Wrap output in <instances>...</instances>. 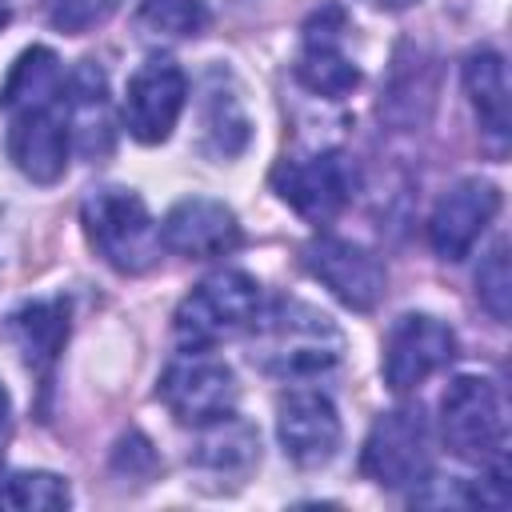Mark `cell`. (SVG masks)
<instances>
[{
	"label": "cell",
	"mask_w": 512,
	"mask_h": 512,
	"mask_svg": "<svg viewBox=\"0 0 512 512\" xmlns=\"http://www.w3.org/2000/svg\"><path fill=\"white\" fill-rule=\"evenodd\" d=\"M72 136L60 104H40L8 116V156L32 184H56L68 168Z\"/></svg>",
	"instance_id": "14"
},
{
	"label": "cell",
	"mask_w": 512,
	"mask_h": 512,
	"mask_svg": "<svg viewBox=\"0 0 512 512\" xmlns=\"http://www.w3.org/2000/svg\"><path fill=\"white\" fill-rule=\"evenodd\" d=\"M4 20H8V8H0V28H4Z\"/></svg>",
	"instance_id": "28"
},
{
	"label": "cell",
	"mask_w": 512,
	"mask_h": 512,
	"mask_svg": "<svg viewBox=\"0 0 512 512\" xmlns=\"http://www.w3.org/2000/svg\"><path fill=\"white\" fill-rule=\"evenodd\" d=\"M500 212V188L468 176L456 180L432 208L428 216V244L440 260H464L472 252V244L484 236V228L496 220Z\"/></svg>",
	"instance_id": "12"
},
{
	"label": "cell",
	"mask_w": 512,
	"mask_h": 512,
	"mask_svg": "<svg viewBox=\"0 0 512 512\" xmlns=\"http://www.w3.org/2000/svg\"><path fill=\"white\" fill-rule=\"evenodd\" d=\"M252 124L240 104V92L224 68H212L200 88V148L212 160H232L248 148Z\"/></svg>",
	"instance_id": "18"
},
{
	"label": "cell",
	"mask_w": 512,
	"mask_h": 512,
	"mask_svg": "<svg viewBox=\"0 0 512 512\" xmlns=\"http://www.w3.org/2000/svg\"><path fill=\"white\" fill-rule=\"evenodd\" d=\"M272 188H276V196L296 216H304L312 224H328L352 200V192H356V168L336 148L312 152V156H284L272 168Z\"/></svg>",
	"instance_id": "6"
},
{
	"label": "cell",
	"mask_w": 512,
	"mask_h": 512,
	"mask_svg": "<svg viewBox=\"0 0 512 512\" xmlns=\"http://www.w3.org/2000/svg\"><path fill=\"white\" fill-rule=\"evenodd\" d=\"M276 436L292 464L324 468L340 448V412L316 388H288L276 404Z\"/></svg>",
	"instance_id": "11"
},
{
	"label": "cell",
	"mask_w": 512,
	"mask_h": 512,
	"mask_svg": "<svg viewBox=\"0 0 512 512\" xmlns=\"http://www.w3.org/2000/svg\"><path fill=\"white\" fill-rule=\"evenodd\" d=\"M440 436L464 464L504 468L508 456V416L504 396L488 376H456L440 396Z\"/></svg>",
	"instance_id": "3"
},
{
	"label": "cell",
	"mask_w": 512,
	"mask_h": 512,
	"mask_svg": "<svg viewBox=\"0 0 512 512\" xmlns=\"http://www.w3.org/2000/svg\"><path fill=\"white\" fill-rule=\"evenodd\" d=\"M104 8H108V0H56L52 20H56L60 28H68V32H80V28H88L92 20H100Z\"/></svg>",
	"instance_id": "25"
},
{
	"label": "cell",
	"mask_w": 512,
	"mask_h": 512,
	"mask_svg": "<svg viewBox=\"0 0 512 512\" xmlns=\"http://www.w3.org/2000/svg\"><path fill=\"white\" fill-rule=\"evenodd\" d=\"M0 484H4V464H0Z\"/></svg>",
	"instance_id": "29"
},
{
	"label": "cell",
	"mask_w": 512,
	"mask_h": 512,
	"mask_svg": "<svg viewBox=\"0 0 512 512\" xmlns=\"http://www.w3.org/2000/svg\"><path fill=\"white\" fill-rule=\"evenodd\" d=\"M136 28L148 40H188L208 28L204 0H144L136 12Z\"/></svg>",
	"instance_id": "22"
},
{
	"label": "cell",
	"mask_w": 512,
	"mask_h": 512,
	"mask_svg": "<svg viewBox=\"0 0 512 512\" xmlns=\"http://www.w3.org/2000/svg\"><path fill=\"white\" fill-rule=\"evenodd\" d=\"M8 340L16 344L20 360L36 372L52 368L64 340H68V308L60 300H32L24 308H16L4 324Z\"/></svg>",
	"instance_id": "19"
},
{
	"label": "cell",
	"mask_w": 512,
	"mask_h": 512,
	"mask_svg": "<svg viewBox=\"0 0 512 512\" xmlns=\"http://www.w3.org/2000/svg\"><path fill=\"white\" fill-rule=\"evenodd\" d=\"M156 396L164 400V408L188 424V428H200V424H212L228 412H236V400H240V384L232 376V368L200 348H192L188 356L172 360L160 376V388Z\"/></svg>",
	"instance_id": "7"
},
{
	"label": "cell",
	"mask_w": 512,
	"mask_h": 512,
	"mask_svg": "<svg viewBox=\"0 0 512 512\" xmlns=\"http://www.w3.org/2000/svg\"><path fill=\"white\" fill-rule=\"evenodd\" d=\"M432 468V428L420 404L380 412L360 448V472L380 488L424 484Z\"/></svg>",
	"instance_id": "5"
},
{
	"label": "cell",
	"mask_w": 512,
	"mask_h": 512,
	"mask_svg": "<svg viewBox=\"0 0 512 512\" xmlns=\"http://www.w3.org/2000/svg\"><path fill=\"white\" fill-rule=\"evenodd\" d=\"M364 4H372V8H380V12H404V8H412L416 0H364Z\"/></svg>",
	"instance_id": "26"
},
{
	"label": "cell",
	"mask_w": 512,
	"mask_h": 512,
	"mask_svg": "<svg viewBox=\"0 0 512 512\" xmlns=\"http://www.w3.org/2000/svg\"><path fill=\"white\" fill-rule=\"evenodd\" d=\"M452 360H456V332L428 312H408L392 324L380 368L392 392H412Z\"/></svg>",
	"instance_id": "9"
},
{
	"label": "cell",
	"mask_w": 512,
	"mask_h": 512,
	"mask_svg": "<svg viewBox=\"0 0 512 512\" xmlns=\"http://www.w3.org/2000/svg\"><path fill=\"white\" fill-rule=\"evenodd\" d=\"M8 416H12V400H8V392H4V384H0V432L8 428Z\"/></svg>",
	"instance_id": "27"
},
{
	"label": "cell",
	"mask_w": 512,
	"mask_h": 512,
	"mask_svg": "<svg viewBox=\"0 0 512 512\" xmlns=\"http://www.w3.org/2000/svg\"><path fill=\"white\" fill-rule=\"evenodd\" d=\"M60 112L68 120V136L84 156H104L112 148V100H108V76L92 64L80 60L68 76H64V96H60Z\"/></svg>",
	"instance_id": "16"
},
{
	"label": "cell",
	"mask_w": 512,
	"mask_h": 512,
	"mask_svg": "<svg viewBox=\"0 0 512 512\" xmlns=\"http://www.w3.org/2000/svg\"><path fill=\"white\" fill-rule=\"evenodd\" d=\"M160 244L188 260H212V256H228L240 248V224L224 200L188 196L168 208L160 224Z\"/></svg>",
	"instance_id": "15"
},
{
	"label": "cell",
	"mask_w": 512,
	"mask_h": 512,
	"mask_svg": "<svg viewBox=\"0 0 512 512\" xmlns=\"http://www.w3.org/2000/svg\"><path fill=\"white\" fill-rule=\"evenodd\" d=\"M464 92L480 120V136L496 156H504L512 140V92H508V68L496 48H476L464 60Z\"/></svg>",
	"instance_id": "17"
},
{
	"label": "cell",
	"mask_w": 512,
	"mask_h": 512,
	"mask_svg": "<svg viewBox=\"0 0 512 512\" xmlns=\"http://www.w3.org/2000/svg\"><path fill=\"white\" fill-rule=\"evenodd\" d=\"M476 296L484 304V312L496 324H508V308H512V272H508V244L496 240L492 252L480 260L476 268Z\"/></svg>",
	"instance_id": "24"
},
{
	"label": "cell",
	"mask_w": 512,
	"mask_h": 512,
	"mask_svg": "<svg viewBox=\"0 0 512 512\" xmlns=\"http://www.w3.org/2000/svg\"><path fill=\"white\" fill-rule=\"evenodd\" d=\"M188 104V76L172 60H148L124 92V128L140 144H164Z\"/></svg>",
	"instance_id": "10"
},
{
	"label": "cell",
	"mask_w": 512,
	"mask_h": 512,
	"mask_svg": "<svg viewBox=\"0 0 512 512\" xmlns=\"http://www.w3.org/2000/svg\"><path fill=\"white\" fill-rule=\"evenodd\" d=\"M344 32H348V24H344L340 8H324L304 24L296 80L324 100H344L360 84V68L352 64V56L344 48Z\"/></svg>",
	"instance_id": "13"
},
{
	"label": "cell",
	"mask_w": 512,
	"mask_h": 512,
	"mask_svg": "<svg viewBox=\"0 0 512 512\" xmlns=\"http://www.w3.org/2000/svg\"><path fill=\"white\" fill-rule=\"evenodd\" d=\"M304 268L340 300L348 304L352 312H372L380 300H384V264L356 240H344V236H312L304 244Z\"/></svg>",
	"instance_id": "8"
},
{
	"label": "cell",
	"mask_w": 512,
	"mask_h": 512,
	"mask_svg": "<svg viewBox=\"0 0 512 512\" xmlns=\"http://www.w3.org/2000/svg\"><path fill=\"white\" fill-rule=\"evenodd\" d=\"M252 332H256L252 360L284 380H304L332 368L344 348V336L332 324V316H324L304 300H272L268 308L260 304Z\"/></svg>",
	"instance_id": "1"
},
{
	"label": "cell",
	"mask_w": 512,
	"mask_h": 512,
	"mask_svg": "<svg viewBox=\"0 0 512 512\" xmlns=\"http://www.w3.org/2000/svg\"><path fill=\"white\" fill-rule=\"evenodd\" d=\"M64 96V68H60V56L44 44L28 48L16 56L4 88H0V108L12 116V112H24V108H40V104H60Z\"/></svg>",
	"instance_id": "21"
},
{
	"label": "cell",
	"mask_w": 512,
	"mask_h": 512,
	"mask_svg": "<svg viewBox=\"0 0 512 512\" xmlns=\"http://www.w3.org/2000/svg\"><path fill=\"white\" fill-rule=\"evenodd\" d=\"M72 492L68 480L56 472H12L0 484V508H16V512H56L68 508Z\"/></svg>",
	"instance_id": "23"
},
{
	"label": "cell",
	"mask_w": 512,
	"mask_h": 512,
	"mask_svg": "<svg viewBox=\"0 0 512 512\" xmlns=\"http://www.w3.org/2000/svg\"><path fill=\"white\" fill-rule=\"evenodd\" d=\"M196 444H192V464L208 468V472H224V476H240L260 460V436L248 420H240L236 412L200 424L196 428Z\"/></svg>",
	"instance_id": "20"
},
{
	"label": "cell",
	"mask_w": 512,
	"mask_h": 512,
	"mask_svg": "<svg viewBox=\"0 0 512 512\" xmlns=\"http://www.w3.org/2000/svg\"><path fill=\"white\" fill-rule=\"evenodd\" d=\"M80 224L96 256L124 276L148 272L160 260V224L132 188H92L80 204Z\"/></svg>",
	"instance_id": "2"
},
{
	"label": "cell",
	"mask_w": 512,
	"mask_h": 512,
	"mask_svg": "<svg viewBox=\"0 0 512 512\" xmlns=\"http://www.w3.org/2000/svg\"><path fill=\"white\" fill-rule=\"evenodd\" d=\"M260 304H264L260 284L248 272H236V268L212 272L180 300L172 316L176 340L188 348H212L220 340H232L252 328Z\"/></svg>",
	"instance_id": "4"
}]
</instances>
